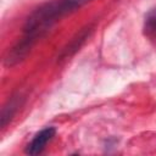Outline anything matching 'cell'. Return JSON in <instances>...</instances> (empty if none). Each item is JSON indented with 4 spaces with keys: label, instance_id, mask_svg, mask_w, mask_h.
Segmentation results:
<instances>
[{
    "label": "cell",
    "instance_id": "4",
    "mask_svg": "<svg viewBox=\"0 0 156 156\" xmlns=\"http://www.w3.org/2000/svg\"><path fill=\"white\" fill-rule=\"evenodd\" d=\"M17 106H18L17 100L12 99L11 101H9V105H6L2 108V112H1V127H5L6 123L11 119V117L15 113V111L17 110Z\"/></svg>",
    "mask_w": 156,
    "mask_h": 156
},
{
    "label": "cell",
    "instance_id": "3",
    "mask_svg": "<svg viewBox=\"0 0 156 156\" xmlns=\"http://www.w3.org/2000/svg\"><path fill=\"white\" fill-rule=\"evenodd\" d=\"M144 30H145V35L149 39L156 41V9L151 10L145 16Z\"/></svg>",
    "mask_w": 156,
    "mask_h": 156
},
{
    "label": "cell",
    "instance_id": "2",
    "mask_svg": "<svg viewBox=\"0 0 156 156\" xmlns=\"http://www.w3.org/2000/svg\"><path fill=\"white\" fill-rule=\"evenodd\" d=\"M91 0H55V9L56 12L58 15V17H62L66 13H69L79 7H82L83 5H85L87 2H89Z\"/></svg>",
    "mask_w": 156,
    "mask_h": 156
},
{
    "label": "cell",
    "instance_id": "1",
    "mask_svg": "<svg viewBox=\"0 0 156 156\" xmlns=\"http://www.w3.org/2000/svg\"><path fill=\"white\" fill-rule=\"evenodd\" d=\"M55 133H56V129L54 127H48V128L41 129L33 138V140L28 144V146L26 149V152L28 155H38V154H40L44 150L45 145L54 138Z\"/></svg>",
    "mask_w": 156,
    "mask_h": 156
}]
</instances>
